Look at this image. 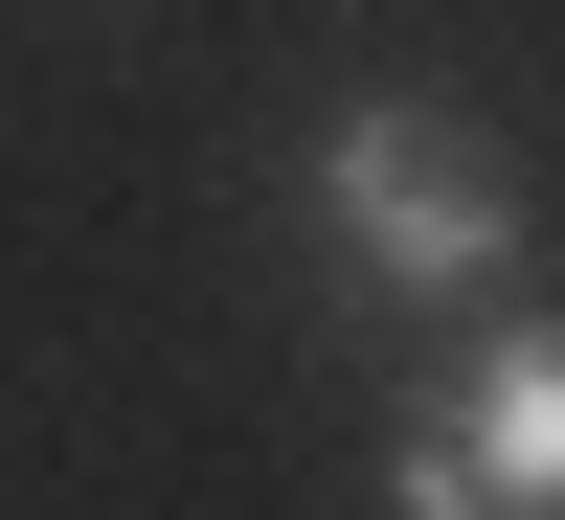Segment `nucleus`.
Here are the masks:
<instances>
[{"mask_svg": "<svg viewBox=\"0 0 565 520\" xmlns=\"http://www.w3.org/2000/svg\"><path fill=\"white\" fill-rule=\"evenodd\" d=\"M317 250L385 317H498L521 295V181H498V136H452L430 91H340V114H317Z\"/></svg>", "mask_w": 565, "mask_h": 520, "instance_id": "obj_1", "label": "nucleus"}, {"mask_svg": "<svg viewBox=\"0 0 565 520\" xmlns=\"http://www.w3.org/2000/svg\"><path fill=\"white\" fill-rule=\"evenodd\" d=\"M385 520H565V317H476L385 431Z\"/></svg>", "mask_w": 565, "mask_h": 520, "instance_id": "obj_2", "label": "nucleus"}]
</instances>
